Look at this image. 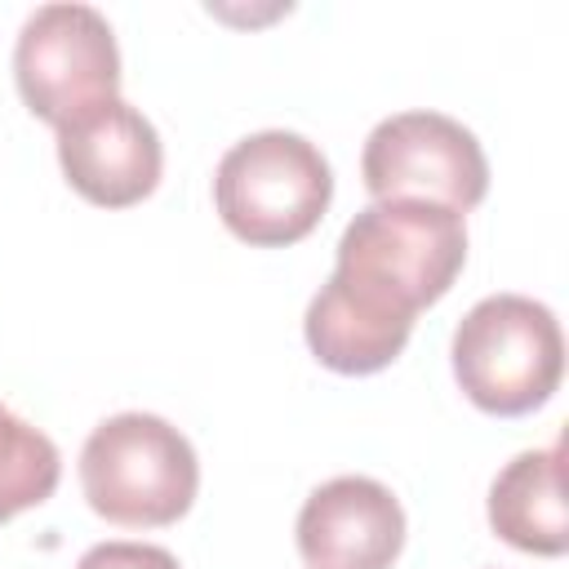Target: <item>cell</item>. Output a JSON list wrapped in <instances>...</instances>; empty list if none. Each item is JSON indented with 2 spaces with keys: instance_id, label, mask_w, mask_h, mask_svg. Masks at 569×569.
I'll return each instance as SVG.
<instances>
[{
  "instance_id": "cell-1",
  "label": "cell",
  "mask_w": 569,
  "mask_h": 569,
  "mask_svg": "<svg viewBox=\"0 0 569 569\" xmlns=\"http://www.w3.org/2000/svg\"><path fill=\"white\" fill-rule=\"evenodd\" d=\"M462 262V213L422 200H373L347 222L333 276L307 302L311 356L333 373L387 369L405 351L413 316L449 293Z\"/></svg>"
},
{
  "instance_id": "cell-2",
  "label": "cell",
  "mask_w": 569,
  "mask_h": 569,
  "mask_svg": "<svg viewBox=\"0 0 569 569\" xmlns=\"http://www.w3.org/2000/svg\"><path fill=\"white\" fill-rule=\"evenodd\" d=\"M84 502L129 529H160L191 511L200 462L191 440L160 413H111L80 449Z\"/></svg>"
},
{
  "instance_id": "cell-3",
  "label": "cell",
  "mask_w": 569,
  "mask_h": 569,
  "mask_svg": "<svg viewBox=\"0 0 569 569\" xmlns=\"http://www.w3.org/2000/svg\"><path fill=\"white\" fill-rule=\"evenodd\" d=\"M453 378L485 413H529L551 400L565 373L560 320L525 293L480 298L453 329Z\"/></svg>"
},
{
  "instance_id": "cell-4",
  "label": "cell",
  "mask_w": 569,
  "mask_h": 569,
  "mask_svg": "<svg viewBox=\"0 0 569 569\" xmlns=\"http://www.w3.org/2000/svg\"><path fill=\"white\" fill-rule=\"evenodd\" d=\"M333 200V173L320 147L289 129L240 138L213 173V204L244 244L276 249L316 231Z\"/></svg>"
},
{
  "instance_id": "cell-5",
  "label": "cell",
  "mask_w": 569,
  "mask_h": 569,
  "mask_svg": "<svg viewBox=\"0 0 569 569\" xmlns=\"http://www.w3.org/2000/svg\"><path fill=\"white\" fill-rule=\"evenodd\" d=\"M13 80L31 116L53 129L120 98V49L111 22L93 4H40L18 31Z\"/></svg>"
},
{
  "instance_id": "cell-6",
  "label": "cell",
  "mask_w": 569,
  "mask_h": 569,
  "mask_svg": "<svg viewBox=\"0 0 569 569\" xmlns=\"http://www.w3.org/2000/svg\"><path fill=\"white\" fill-rule=\"evenodd\" d=\"M360 173L373 200H422L467 213L489 191V160L476 133L440 111H400L365 138Z\"/></svg>"
},
{
  "instance_id": "cell-7",
  "label": "cell",
  "mask_w": 569,
  "mask_h": 569,
  "mask_svg": "<svg viewBox=\"0 0 569 569\" xmlns=\"http://www.w3.org/2000/svg\"><path fill=\"white\" fill-rule=\"evenodd\" d=\"M58 164L89 204L129 209L156 191L164 147L156 124L138 107H129L124 98H107L58 124Z\"/></svg>"
},
{
  "instance_id": "cell-8",
  "label": "cell",
  "mask_w": 569,
  "mask_h": 569,
  "mask_svg": "<svg viewBox=\"0 0 569 569\" xmlns=\"http://www.w3.org/2000/svg\"><path fill=\"white\" fill-rule=\"evenodd\" d=\"M307 569H391L405 547V507L373 476H333L298 511Z\"/></svg>"
},
{
  "instance_id": "cell-9",
  "label": "cell",
  "mask_w": 569,
  "mask_h": 569,
  "mask_svg": "<svg viewBox=\"0 0 569 569\" xmlns=\"http://www.w3.org/2000/svg\"><path fill=\"white\" fill-rule=\"evenodd\" d=\"M565 445L516 453L489 485V525L502 542L533 556H560L569 547L565 520Z\"/></svg>"
},
{
  "instance_id": "cell-10",
  "label": "cell",
  "mask_w": 569,
  "mask_h": 569,
  "mask_svg": "<svg viewBox=\"0 0 569 569\" xmlns=\"http://www.w3.org/2000/svg\"><path fill=\"white\" fill-rule=\"evenodd\" d=\"M58 476V445L40 427L18 418L9 405H0V525L53 498Z\"/></svg>"
},
{
  "instance_id": "cell-11",
  "label": "cell",
  "mask_w": 569,
  "mask_h": 569,
  "mask_svg": "<svg viewBox=\"0 0 569 569\" xmlns=\"http://www.w3.org/2000/svg\"><path fill=\"white\" fill-rule=\"evenodd\" d=\"M76 569H182L173 551L156 542H98L89 547Z\"/></svg>"
}]
</instances>
